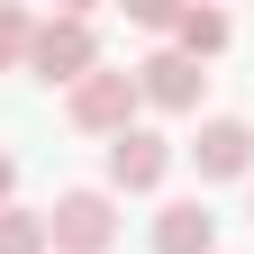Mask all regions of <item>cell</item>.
I'll list each match as a JSON object with an SVG mask.
<instances>
[{"label":"cell","mask_w":254,"mask_h":254,"mask_svg":"<svg viewBox=\"0 0 254 254\" xmlns=\"http://www.w3.org/2000/svg\"><path fill=\"white\" fill-rule=\"evenodd\" d=\"M0 254H55L46 245V218L37 209H0Z\"/></svg>","instance_id":"9c48e42d"},{"label":"cell","mask_w":254,"mask_h":254,"mask_svg":"<svg viewBox=\"0 0 254 254\" xmlns=\"http://www.w3.org/2000/svg\"><path fill=\"white\" fill-rule=\"evenodd\" d=\"M227 37H236V18H227V9H182V18H173V55H190V64L227 55Z\"/></svg>","instance_id":"ba28073f"},{"label":"cell","mask_w":254,"mask_h":254,"mask_svg":"<svg viewBox=\"0 0 254 254\" xmlns=\"http://www.w3.org/2000/svg\"><path fill=\"white\" fill-rule=\"evenodd\" d=\"M9 190H18V164H9V154H0V209H9Z\"/></svg>","instance_id":"7c38bea8"},{"label":"cell","mask_w":254,"mask_h":254,"mask_svg":"<svg viewBox=\"0 0 254 254\" xmlns=\"http://www.w3.org/2000/svg\"><path fill=\"white\" fill-rule=\"evenodd\" d=\"M164 173H173V145L154 136V127L109 136V200H118V190H164Z\"/></svg>","instance_id":"277c9868"},{"label":"cell","mask_w":254,"mask_h":254,"mask_svg":"<svg viewBox=\"0 0 254 254\" xmlns=\"http://www.w3.org/2000/svg\"><path fill=\"white\" fill-rule=\"evenodd\" d=\"M64 109H73L82 136H127V127H136V73H109V64H100V73L73 82V100H64Z\"/></svg>","instance_id":"3957f363"},{"label":"cell","mask_w":254,"mask_h":254,"mask_svg":"<svg viewBox=\"0 0 254 254\" xmlns=\"http://www.w3.org/2000/svg\"><path fill=\"white\" fill-rule=\"evenodd\" d=\"M46 245L55 254H109L118 245V200L109 190H64L46 209Z\"/></svg>","instance_id":"7a4b0ae2"},{"label":"cell","mask_w":254,"mask_h":254,"mask_svg":"<svg viewBox=\"0 0 254 254\" xmlns=\"http://www.w3.org/2000/svg\"><path fill=\"white\" fill-rule=\"evenodd\" d=\"M27 73H37V82H64V91H73L82 73H100V37H91V18H82V9L37 18V37H27Z\"/></svg>","instance_id":"6da1fadb"},{"label":"cell","mask_w":254,"mask_h":254,"mask_svg":"<svg viewBox=\"0 0 254 254\" xmlns=\"http://www.w3.org/2000/svg\"><path fill=\"white\" fill-rule=\"evenodd\" d=\"M154 254H218V218H209V200H173L164 218H154Z\"/></svg>","instance_id":"52a82bcc"},{"label":"cell","mask_w":254,"mask_h":254,"mask_svg":"<svg viewBox=\"0 0 254 254\" xmlns=\"http://www.w3.org/2000/svg\"><path fill=\"white\" fill-rule=\"evenodd\" d=\"M27 37H37V18L0 0V73H18V64H27Z\"/></svg>","instance_id":"30bf717a"},{"label":"cell","mask_w":254,"mask_h":254,"mask_svg":"<svg viewBox=\"0 0 254 254\" xmlns=\"http://www.w3.org/2000/svg\"><path fill=\"white\" fill-rule=\"evenodd\" d=\"M127 18L154 27V37H173V18H182V9H173V0H127Z\"/></svg>","instance_id":"8fae6325"},{"label":"cell","mask_w":254,"mask_h":254,"mask_svg":"<svg viewBox=\"0 0 254 254\" xmlns=\"http://www.w3.org/2000/svg\"><path fill=\"white\" fill-rule=\"evenodd\" d=\"M190 164H200V182H245V173H254V127H245V118H200Z\"/></svg>","instance_id":"5b68a950"},{"label":"cell","mask_w":254,"mask_h":254,"mask_svg":"<svg viewBox=\"0 0 254 254\" xmlns=\"http://www.w3.org/2000/svg\"><path fill=\"white\" fill-rule=\"evenodd\" d=\"M200 91H209V73L190 55H173V46L136 64V100H154V109H200Z\"/></svg>","instance_id":"8992f818"}]
</instances>
